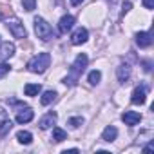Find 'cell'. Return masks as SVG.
I'll return each instance as SVG.
<instances>
[{"mask_svg": "<svg viewBox=\"0 0 154 154\" xmlns=\"http://www.w3.org/2000/svg\"><path fill=\"white\" fill-rule=\"evenodd\" d=\"M87 62H89L87 54H85V53H80L78 56H76L74 63L71 65V72H69V76H65L63 84H65V85H74L76 82H78V78L82 76V72H84L85 67H87Z\"/></svg>", "mask_w": 154, "mask_h": 154, "instance_id": "1", "label": "cell"}, {"mask_svg": "<svg viewBox=\"0 0 154 154\" xmlns=\"http://www.w3.org/2000/svg\"><path fill=\"white\" fill-rule=\"evenodd\" d=\"M40 91H42L40 84H27V85L24 87V93H26V96H36Z\"/></svg>", "mask_w": 154, "mask_h": 154, "instance_id": "15", "label": "cell"}, {"mask_svg": "<svg viewBox=\"0 0 154 154\" xmlns=\"http://www.w3.org/2000/svg\"><path fill=\"white\" fill-rule=\"evenodd\" d=\"M8 29L11 31V35H13L15 38H26V36H27V31H26L24 24H22L20 20H17V18H13V20L8 22Z\"/></svg>", "mask_w": 154, "mask_h": 154, "instance_id": "4", "label": "cell"}, {"mask_svg": "<svg viewBox=\"0 0 154 154\" xmlns=\"http://www.w3.org/2000/svg\"><path fill=\"white\" fill-rule=\"evenodd\" d=\"M54 122H56V112H49V114H45V116L38 122V125H40L42 131H47V129H51V127L54 125Z\"/></svg>", "mask_w": 154, "mask_h": 154, "instance_id": "13", "label": "cell"}, {"mask_svg": "<svg viewBox=\"0 0 154 154\" xmlns=\"http://www.w3.org/2000/svg\"><path fill=\"white\" fill-rule=\"evenodd\" d=\"M145 9H154V0H143Z\"/></svg>", "mask_w": 154, "mask_h": 154, "instance_id": "26", "label": "cell"}, {"mask_svg": "<svg viewBox=\"0 0 154 154\" xmlns=\"http://www.w3.org/2000/svg\"><path fill=\"white\" fill-rule=\"evenodd\" d=\"M35 31H36V36H38L40 40H44V42L54 38V31H53V27H51L42 17H36V18H35Z\"/></svg>", "mask_w": 154, "mask_h": 154, "instance_id": "3", "label": "cell"}, {"mask_svg": "<svg viewBox=\"0 0 154 154\" xmlns=\"http://www.w3.org/2000/svg\"><path fill=\"white\" fill-rule=\"evenodd\" d=\"M17 140L20 143H24V145H29L33 141V134L27 132V131H20V132H17Z\"/></svg>", "mask_w": 154, "mask_h": 154, "instance_id": "16", "label": "cell"}, {"mask_svg": "<svg viewBox=\"0 0 154 154\" xmlns=\"http://www.w3.org/2000/svg\"><path fill=\"white\" fill-rule=\"evenodd\" d=\"M72 26H74V17H72V15H65V17L60 18L58 29H60V33H67V31L72 29Z\"/></svg>", "mask_w": 154, "mask_h": 154, "instance_id": "9", "label": "cell"}, {"mask_svg": "<svg viewBox=\"0 0 154 154\" xmlns=\"http://www.w3.org/2000/svg\"><path fill=\"white\" fill-rule=\"evenodd\" d=\"M69 125L72 129H78L80 125H84V118L82 116H74V118H69Z\"/></svg>", "mask_w": 154, "mask_h": 154, "instance_id": "21", "label": "cell"}, {"mask_svg": "<svg viewBox=\"0 0 154 154\" xmlns=\"http://www.w3.org/2000/svg\"><path fill=\"white\" fill-rule=\"evenodd\" d=\"M131 8H132V4H131V2H123V6H122V15L129 13V11H131Z\"/></svg>", "mask_w": 154, "mask_h": 154, "instance_id": "25", "label": "cell"}, {"mask_svg": "<svg viewBox=\"0 0 154 154\" xmlns=\"http://www.w3.org/2000/svg\"><path fill=\"white\" fill-rule=\"evenodd\" d=\"M22 6L26 11H35L36 9V0H22Z\"/></svg>", "mask_w": 154, "mask_h": 154, "instance_id": "22", "label": "cell"}, {"mask_svg": "<svg viewBox=\"0 0 154 154\" xmlns=\"http://www.w3.org/2000/svg\"><path fill=\"white\" fill-rule=\"evenodd\" d=\"M6 120H9V116H8V112H6L4 109H0V127H2V123H4Z\"/></svg>", "mask_w": 154, "mask_h": 154, "instance_id": "24", "label": "cell"}, {"mask_svg": "<svg viewBox=\"0 0 154 154\" xmlns=\"http://www.w3.org/2000/svg\"><path fill=\"white\" fill-rule=\"evenodd\" d=\"M15 54V45L9 42H0V60L11 58Z\"/></svg>", "mask_w": 154, "mask_h": 154, "instance_id": "11", "label": "cell"}, {"mask_svg": "<svg viewBox=\"0 0 154 154\" xmlns=\"http://www.w3.org/2000/svg\"><path fill=\"white\" fill-rule=\"evenodd\" d=\"M100 80H102V72L100 71H91L89 72V84L91 85H96V84H100Z\"/></svg>", "mask_w": 154, "mask_h": 154, "instance_id": "19", "label": "cell"}, {"mask_svg": "<svg viewBox=\"0 0 154 154\" xmlns=\"http://www.w3.org/2000/svg\"><path fill=\"white\" fill-rule=\"evenodd\" d=\"M131 102H132L134 105H143V103L147 102V91H145V87H136V89L132 91Z\"/></svg>", "mask_w": 154, "mask_h": 154, "instance_id": "7", "label": "cell"}, {"mask_svg": "<svg viewBox=\"0 0 154 154\" xmlns=\"http://www.w3.org/2000/svg\"><path fill=\"white\" fill-rule=\"evenodd\" d=\"M122 120H123V123H125V125L134 127V125H138V123L141 122V114H140V112H136V111H125V112L122 114Z\"/></svg>", "mask_w": 154, "mask_h": 154, "instance_id": "5", "label": "cell"}, {"mask_svg": "<svg viewBox=\"0 0 154 154\" xmlns=\"http://www.w3.org/2000/svg\"><path fill=\"white\" fill-rule=\"evenodd\" d=\"M82 2H84V0H71V4H72V6H80Z\"/></svg>", "mask_w": 154, "mask_h": 154, "instance_id": "28", "label": "cell"}, {"mask_svg": "<svg viewBox=\"0 0 154 154\" xmlns=\"http://www.w3.org/2000/svg\"><path fill=\"white\" fill-rule=\"evenodd\" d=\"M116 136H118V129L114 127V125H107L105 127V131H103V134H102V140L103 141H114L116 140Z\"/></svg>", "mask_w": 154, "mask_h": 154, "instance_id": "14", "label": "cell"}, {"mask_svg": "<svg viewBox=\"0 0 154 154\" xmlns=\"http://www.w3.org/2000/svg\"><path fill=\"white\" fill-rule=\"evenodd\" d=\"M152 149H154V143H152V141H150V143H149V145H147V147H145V149H143V152H150V150H152Z\"/></svg>", "mask_w": 154, "mask_h": 154, "instance_id": "27", "label": "cell"}, {"mask_svg": "<svg viewBox=\"0 0 154 154\" xmlns=\"http://www.w3.org/2000/svg\"><path fill=\"white\" fill-rule=\"evenodd\" d=\"M9 69H11V65H9V63H6V62L0 63V78H4V76L9 72Z\"/></svg>", "mask_w": 154, "mask_h": 154, "instance_id": "23", "label": "cell"}, {"mask_svg": "<svg viewBox=\"0 0 154 154\" xmlns=\"http://www.w3.org/2000/svg\"><path fill=\"white\" fill-rule=\"evenodd\" d=\"M33 116H35V112H33V109H29V107H26V109H22V111H18L17 112V123H29L31 120H33Z\"/></svg>", "mask_w": 154, "mask_h": 154, "instance_id": "10", "label": "cell"}, {"mask_svg": "<svg viewBox=\"0 0 154 154\" xmlns=\"http://www.w3.org/2000/svg\"><path fill=\"white\" fill-rule=\"evenodd\" d=\"M87 38H89L87 29H85V27H80V29H76V31L72 33V36H71V44H72V45H82V44L87 42Z\"/></svg>", "mask_w": 154, "mask_h": 154, "instance_id": "6", "label": "cell"}, {"mask_svg": "<svg viewBox=\"0 0 154 154\" xmlns=\"http://www.w3.org/2000/svg\"><path fill=\"white\" fill-rule=\"evenodd\" d=\"M136 44L141 47V49H145V47H149L150 44H152V38H150V33H147V31H140L138 35H136Z\"/></svg>", "mask_w": 154, "mask_h": 154, "instance_id": "12", "label": "cell"}, {"mask_svg": "<svg viewBox=\"0 0 154 154\" xmlns=\"http://www.w3.org/2000/svg\"><path fill=\"white\" fill-rule=\"evenodd\" d=\"M2 17H4V15H2V11H0V20H2Z\"/></svg>", "mask_w": 154, "mask_h": 154, "instance_id": "29", "label": "cell"}, {"mask_svg": "<svg viewBox=\"0 0 154 154\" xmlns=\"http://www.w3.org/2000/svg\"><path fill=\"white\" fill-rule=\"evenodd\" d=\"M116 76H118V82L120 84H127V80L131 78V65L129 63H122L116 69Z\"/></svg>", "mask_w": 154, "mask_h": 154, "instance_id": "8", "label": "cell"}, {"mask_svg": "<svg viewBox=\"0 0 154 154\" xmlns=\"http://www.w3.org/2000/svg\"><path fill=\"white\" fill-rule=\"evenodd\" d=\"M11 127H13V122H11V120H6V122L2 123V127H0V136H6V134H9Z\"/></svg>", "mask_w": 154, "mask_h": 154, "instance_id": "20", "label": "cell"}, {"mask_svg": "<svg viewBox=\"0 0 154 154\" xmlns=\"http://www.w3.org/2000/svg\"><path fill=\"white\" fill-rule=\"evenodd\" d=\"M54 100H56V93H54V91H45V93L42 94V98H40L42 105H49V103H53Z\"/></svg>", "mask_w": 154, "mask_h": 154, "instance_id": "17", "label": "cell"}, {"mask_svg": "<svg viewBox=\"0 0 154 154\" xmlns=\"http://www.w3.org/2000/svg\"><path fill=\"white\" fill-rule=\"evenodd\" d=\"M53 140H54L56 143H60V141L67 140V132H65L63 129H60V127H54V129H53Z\"/></svg>", "mask_w": 154, "mask_h": 154, "instance_id": "18", "label": "cell"}, {"mask_svg": "<svg viewBox=\"0 0 154 154\" xmlns=\"http://www.w3.org/2000/svg\"><path fill=\"white\" fill-rule=\"evenodd\" d=\"M51 65V54L49 53H38L36 56H33L27 63V69L31 72H36V74H42L47 71V67Z\"/></svg>", "mask_w": 154, "mask_h": 154, "instance_id": "2", "label": "cell"}]
</instances>
